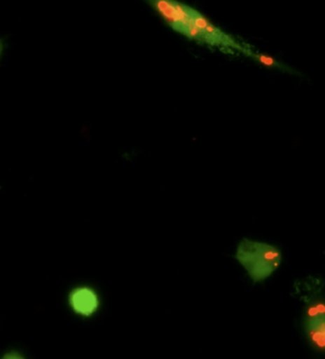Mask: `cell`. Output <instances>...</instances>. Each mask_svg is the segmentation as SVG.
<instances>
[{
  "label": "cell",
  "instance_id": "6da1fadb",
  "mask_svg": "<svg viewBox=\"0 0 325 359\" xmlns=\"http://www.w3.org/2000/svg\"><path fill=\"white\" fill-rule=\"evenodd\" d=\"M154 7L173 29L196 41H206L212 45H225L240 48L230 37L216 29L206 18L191 9L174 1L159 0Z\"/></svg>",
  "mask_w": 325,
  "mask_h": 359
},
{
  "label": "cell",
  "instance_id": "7a4b0ae2",
  "mask_svg": "<svg viewBox=\"0 0 325 359\" xmlns=\"http://www.w3.org/2000/svg\"><path fill=\"white\" fill-rule=\"evenodd\" d=\"M235 257L254 283L272 275L282 262L281 252L276 247L247 238L240 242Z\"/></svg>",
  "mask_w": 325,
  "mask_h": 359
},
{
  "label": "cell",
  "instance_id": "3957f363",
  "mask_svg": "<svg viewBox=\"0 0 325 359\" xmlns=\"http://www.w3.org/2000/svg\"><path fill=\"white\" fill-rule=\"evenodd\" d=\"M308 339L317 349L325 351V304L315 303L308 308L303 320Z\"/></svg>",
  "mask_w": 325,
  "mask_h": 359
},
{
  "label": "cell",
  "instance_id": "277c9868",
  "mask_svg": "<svg viewBox=\"0 0 325 359\" xmlns=\"http://www.w3.org/2000/svg\"><path fill=\"white\" fill-rule=\"evenodd\" d=\"M71 307L76 313L83 316H90L97 312L99 307V299L97 292L88 287H80L71 292Z\"/></svg>",
  "mask_w": 325,
  "mask_h": 359
},
{
  "label": "cell",
  "instance_id": "5b68a950",
  "mask_svg": "<svg viewBox=\"0 0 325 359\" xmlns=\"http://www.w3.org/2000/svg\"><path fill=\"white\" fill-rule=\"evenodd\" d=\"M250 54H251V53H250ZM251 55L256 60L259 61L263 65L268 66V67L277 68L279 69V70L286 72V73L298 74L297 71L293 70L289 66L279 62V61L274 60L272 57H268V55L259 54H251Z\"/></svg>",
  "mask_w": 325,
  "mask_h": 359
},
{
  "label": "cell",
  "instance_id": "8992f818",
  "mask_svg": "<svg viewBox=\"0 0 325 359\" xmlns=\"http://www.w3.org/2000/svg\"><path fill=\"white\" fill-rule=\"evenodd\" d=\"M0 359H26L25 356L17 351H11L0 355Z\"/></svg>",
  "mask_w": 325,
  "mask_h": 359
},
{
  "label": "cell",
  "instance_id": "52a82bcc",
  "mask_svg": "<svg viewBox=\"0 0 325 359\" xmlns=\"http://www.w3.org/2000/svg\"><path fill=\"white\" fill-rule=\"evenodd\" d=\"M4 41L0 39V57H1L2 54H4Z\"/></svg>",
  "mask_w": 325,
  "mask_h": 359
}]
</instances>
